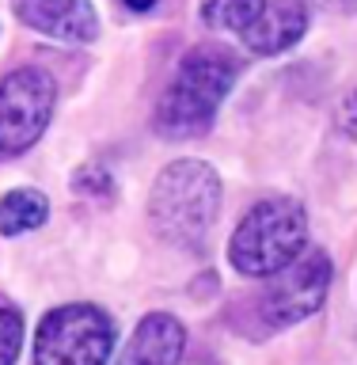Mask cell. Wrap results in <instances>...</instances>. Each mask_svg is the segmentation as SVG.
<instances>
[{
	"instance_id": "6da1fadb",
	"label": "cell",
	"mask_w": 357,
	"mask_h": 365,
	"mask_svg": "<svg viewBox=\"0 0 357 365\" xmlns=\"http://www.w3.org/2000/svg\"><path fill=\"white\" fill-rule=\"evenodd\" d=\"M236 80V61L224 50H194L182 57L175 80L156 107V130L164 137L205 133L221 99Z\"/></svg>"
},
{
	"instance_id": "7a4b0ae2",
	"label": "cell",
	"mask_w": 357,
	"mask_h": 365,
	"mask_svg": "<svg viewBox=\"0 0 357 365\" xmlns=\"http://www.w3.org/2000/svg\"><path fill=\"white\" fill-rule=\"evenodd\" d=\"M217 205H221L217 171L202 160H179V164L164 168V175L156 179L148 213H152L160 236H167L171 244L198 247L217 217Z\"/></svg>"
},
{
	"instance_id": "3957f363",
	"label": "cell",
	"mask_w": 357,
	"mask_h": 365,
	"mask_svg": "<svg viewBox=\"0 0 357 365\" xmlns=\"http://www.w3.org/2000/svg\"><path fill=\"white\" fill-rule=\"evenodd\" d=\"M304 236H308V217L301 205L289 198H270L259 202L239 221L232 244H228V259L247 278H270L285 262L301 255Z\"/></svg>"
},
{
	"instance_id": "277c9868",
	"label": "cell",
	"mask_w": 357,
	"mask_h": 365,
	"mask_svg": "<svg viewBox=\"0 0 357 365\" xmlns=\"http://www.w3.org/2000/svg\"><path fill=\"white\" fill-rule=\"evenodd\" d=\"M110 346V319L95 304H65L42 319L34 335V365H107Z\"/></svg>"
},
{
	"instance_id": "5b68a950",
	"label": "cell",
	"mask_w": 357,
	"mask_h": 365,
	"mask_svg": "<svg viewBox=\"0 0 357 365\" xmlns=\"http://www.w3.org/2000/svg\"><path fill=\"white\" fill-rule=\"evenodd\" d=\"M57 103V88L42 68H16L0 84V160L19 156L42 137Z\"/></svg>"
},
{
	"instance_id": "8992f818",
	"label": "cell",
	"mask_w": 357,
	"mask_h": 365,
	"mask_svg": "<svg viewBox=\"0 0 357 365\" xmlns=\"http://www.w3.org/2000/svg\"><path fill=\"white\" fill-rule=\"evenodd\" d=\"M331 289V262L324 251H312L308 259H293L274 274V285L267 289L262 312L270 324L289 327L296 319L312 316Z\"/></svg>"
},
{
	"instance_id": "52a82bcc",
	"label": "cell",
	"mask_w": 357,
	"mask_h": 365,
	"mask_svg": "<svg viewBox=\"0 0 357 365\" xmlns=\"http://www.w3.org/2000/svg\"><path fill=\"white\" fill-rule=\"evenodd\" d=\"M16 11L27 27L61 42L95 38V8L91 0H16Z\"/></svg>"
},
{
	"instance_id": "ba28073f",
	"label": "cell",
	"mask_w": 357,
	"mask_h": 365,
	"mask_svg": "<svg viewBox=\"0 0 357 365\" xmlns=\"http://www.w3.org/2000/svg\"><path fill=\"white\" fill-rule=\"evenodd\" d=\"M182 346H187V331L175 316H148L141 327L133 331V339L125 342L118 365H179Z\"/></svg>"
},
{
	"instance_id": "9c48e42d",
	"label": "cell",
	"mask_w": 357,
	"mask_h": 365,
	"mask_svg": "<svg viewBox=\"0 0 357 365\" xmlns=\"http://www.w3.org/2000/svg\"><path fill=\"white\" fill-rule=\"evenodd\" d=\"M304 27H308V11L301 0H278V4L262 8V16L239 38L247 42L251 53H281L301 38Z\"/></svg>"
},
{
	"instance_id": "30bf717a",
	"label": "cell",
	"mask_w": 357,
	"mask_h": 365,
	"mask_svg": "<svg viewBox=\"0 0 357 365\" xmlns=\"http://www.w3.org/2000/svg\"><path fill=\"white\" fill-rule=\"evenodd\" d=\"M46 221V198L38 190H11L0 202V232L19 236L27 228H38Z\"/></svg>"
},
{
	"instance_id": "8fae6325",
	"label": "cell",
	"mask_w": 357,
	"mask_h": 365,
	"mask_svg": "<svg viewBox=\"0 0 357 365\" xmlns=\"http://www.w3.org/2000/svg\"><path fill=\"white\" fill-rule=\"evenodd\" d=\"M262 8H267V0H202V19L217 31L244 34L262 16Z\"/></svg>"
},
{
	"instance_id": "7c38bea8",
	"label": "cell",
	"mask_w": 357,
	"mask_h": 365,
	"mask_svg": "<svg viewBox=\"0 0 357 365\" xmlns=\"http://www.w3.org/2000/svg\"><path fill=\"white\" fill-rule=\"evenodd\" d=\"M19 346H23V319L16 308H4L0 304V365H11L19 358Z\"/></svg>"
},
{
	"instance_id": "4fadbf2b",
	"label": "cell",
	"mask_w": 357,
	"mask_h": 365,
	"mask_svg": "<svg viewBox=\"0 0 357 365\" xmlns=\"http://www.w3.org/2000/svg\"><path fill=\"white\" fill-rule=\"evenodd\" d=\"M319 4H324L327 11L335 8V11H357V0H319Z\"/></svg>"
},
{
	"instance_id": "5bb4252c",
	"label": "cell",
	"mask_w": 357,
	"mask_h": 365,
	"mask_svg": "<svg viewBox=\"0 0 357 365\" xmlns=\"http://www.w3.org/2000/svg\"><path fill=\"white\" fill-rule=\"evenodd\" d=\"M125 4H130L133 11H148V8H152V4H156V0H125Z\"/></svg>"
}]
</instances>
